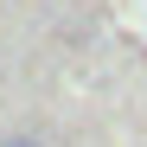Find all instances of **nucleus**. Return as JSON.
I'll return each instance as SVG.
<instances>
[{
  "mask_svg": "<svg viewBox=\"0 0 147 147\" xmlns=\"http://www.w3.org/2000/svg\"><path fill=\"white\" fill-rule=\"evenodd\" d=\"M7 147H38V141H7Z\"/></svg>",
  "mask_w": 147,
  "mask_h": 147,
  "instance_id": "f257e3e1",
  "label": "nucleus"
}]
</instances>
